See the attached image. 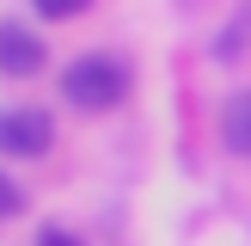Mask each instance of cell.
<instances>
[{"mask_svg":"<svg viewBox=\"0 0 251 246\" xmlns=\"http://www.w3.org/2000/svg\"><path fill=\"white\" fill-rule=\"evenodd\" d=\"M135 92V74L123 56H74L61 74V98L74 111H117Z\"/></svg>","mask_w":251,"mask_h":246,"instance_id":"obj_1","label":"cell"},{"mask_svg":"<svg viewBox=\"0 0 251 246\" xmlns=\"http://www.w3.org/2000/svg\"><path fill=\"white\" fill-rule=\"evenodd\" d=\"M49 148H55V117L49 111H31V105L0 111V154L6 160H37Z\"/></svg>","mask_w":251,"mask_h":246,"instance_id":"obj_2","label":"cell"},{"mask_svg":"<svg viewBox=\"0 0 251 246\" xmlns=\"http://www.w3.org/2000/svg\"><path fill=\"white\" fill-rule=\"evenodd\" d=\"M43 37L31 31V25L19 19H0V74L6 80H31V74H43Z\"/></svg>","mask_w":251,"mask_h":246,"instance_id":"obj_3","label":"cell"},{"mask_svg":"<svg viewBox=\"0 0 251 246\" xmlns=\"http://www.w3.org/2000/svg\"><path fill=\"white\" fill-rule=\"evenodd\" d=\"M221 142L239 160H251V92H233L227 105H221Z\"/></svg>","mask_w":251,"mask_h":246,"instance_id":"obj_4","label":"cell"},{"mask_svg":"<svg viewBox=\"0 0 251 246\" xmlns=\"http://www.w3.org/2000/svg\"><path fill=\"white\" fill-rule=\"evenodd\" d=\"M31 6H37V12H43V19H49V25H61V19H80V12H86V6H92V0H31Z\"/></svg>","mask_w":251,"mask_h":246,"instance_id":"obj_5","label":"cell"},{"mask_svg":"<svg viewBox=\"0 0 251 246\" xmlns=\"http://www.w3.org/2000/svg\"><path fill=\"white\" fill-rule=\"evenodd\" d=\"M19 209H25V191H19V184L6 179V172H0V221H12Z\"/></svg>","mask_w":251,"mask_h":246,"instance_id":"obj_6","label":"cell"},{"mask_svg":"<svg viewBox=\"0 0 251 246\" xmlns=\"http://www.w3.org/2000/svg\"><path fill=\"white\" fill-rule=\"evenodd\" d=\"M37 246H80V240H74L68 228H43V234H37Z\"/></svg>","mask_w":251,"mask_h":246,"instance_id":"obj_7","label":"cell"}]
</instances>
